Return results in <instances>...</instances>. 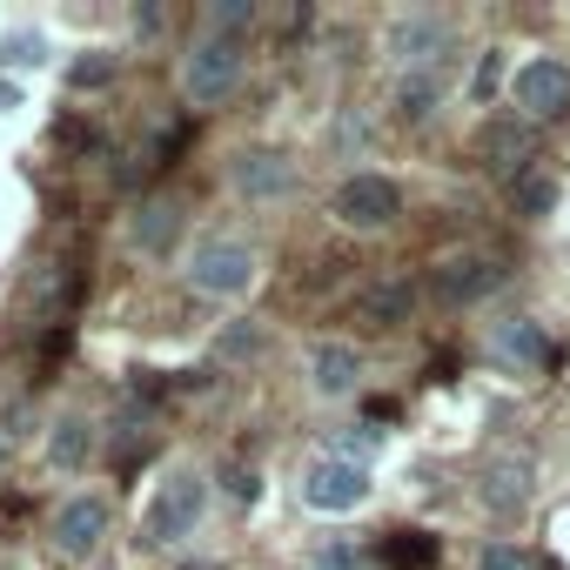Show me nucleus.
Masks as SVG:
<instances>
[{"mask_svg": "<svg viewBox=\"0 0 570 570\" xmlns=\"http://www.w3.org/2000/svg\"><path fill=\"white\" fill-rule=\"evenodd\" d=\"M208 517V476L202 470H168V483L148 497V510H141V537L155 543V550H175V543H188L195 537V523Z\"/></svg>", "mask_w": 570, "mask_h": 570, "instance_id": "1", "label": "nucleus"}, {"mask_svg": "<svg viewBox=\"0 0 570 570\" xmlns=\"http://www.w3.org/2000/svg\"><path fill=\"white\" fill-rule=\"evenodd\" d=\"M242 81V41H222V35H195L188 55H181V95L195 108H222Z\"/></svg>", "mask_w": 570, "mask_h": 570, "instance_id": "2", "label": "nucleus"}, {"mask_svg": "<svg viewBox=\"0 0 570 570\" xmlns=\"http://www.w3.org/2000/svg\"><path fill=\"white\" fill-rule=\"evenodd\" d=\"M248 282H255V248L248 242H235V235L195 242V255H188V289L195 296H248Z\"/></svg>", "mask_w": 570, "mask_h": 570, "instance_id": "3", "label": "nucleus"}, {"mask_svg": "<svg viewBox=\"0 0 570 570\" xmlns=\"http://www.w3.org/2000/svg\"><path fill=\"white\" fill-rule=\"evenodd\" d=\"M330 215H336L350 235H376V228H390V222L403 215V188H396L390 175H350V181L336 188Z\"/></svg>", "mask_w": 570, "mask_h": 570, "instance_id": "4", "label": "nucleus"}, {"mask_svg": "<svg viewBox=\"0 0 570 570\" xmlns=\"http://www.w3.org/2000/svg\"><path fill=\"white\" fill-rule=\"evenodd\" d=\"M497 289H503V262H490V255H450V262L430 268V296L443 309H470Z\"/></svg>", "mask_w": 570, "mask_h": 570, "instance_id": "5", "label": "nucleus"}, {"mask_svg": "<svg viewBox=\"0 0 570 570\" xmlns=\"http://www.w3.org/2000/svg\"><path fill=\"white\" fill-rule=\"evenodd\" d=\"M28 309H35L41 330H68V316L81 309V262H75V255H55V262L35 268V282H28Z\"/></svg>", "mask_w": 570, "mask_h": 570, "instance_id": "6", "label": "nucleus"}, {"mask_svg": "<svg viewBox=\"0 0 570 570\" xmlns=\"http://www.w3.org/2000/svg\"><path fill=\"white\" fill-rule=\"evenodd\" d=\"M228 188L242 202H289L296 195V161L282 155V148H242L228 161Z\"/></svg>", "mask_w": 570, "mask_h": 570, "instance_id": "7", "label": "nucleus"}, {"mask_svg": "<svg viewBox=\"0 0 570 570\" xmlns=\"http://www.w3.org/2000/svg\"><path fill=\"white\" fill-rule=\"evenodd\" d=\"M530 490H537V463H530L523 450L490 456V470H483V483H476V497H483V510H490L497 523H517V517L530 510Z\"/></svg>", "mask_w": 570, "mask_h": 570, "instance_id": "8", "label": "nucleus"}, {"mask_svg": "<svg viewBox=\"0 0 570 570\" xmlns=\"http://www.w3.org/2000/svg\"><path fill=\"white\" fill-rule=\"evenodd\" d=\"M363 497H370V470H363V463L323 456V463H309V476H303V503H309V510L343 517V510H356Z\"/></svg>", "mask_w": 570, "mask_h": 570, "instance_id": "9", "label": "nucleus"}, {"mask_svg": "<svg viewBox=\"0 0 570 570\" xmlns=\"http://www.w3.org/2000/svg\"><path fill=\"white\" fill-rule=\"evenodd\" d=\"M537 155V121H483V135H476V161L490 168V175H503V181H517L523 168H537L530 161Z\"/></svg>", "mask_w": 570, "mask_h": 570, "instance_id": "10", "label": "nucleus"}, {"mask_svg": "<svg viewBox=\"0 0 570 570\" xmlns=\"http://www.w3.org/2000/svg\"><path fill=\"white\" fill-rule=\"evenodd\" d=\"M108 517H115V510H108V497H88V490H81V497H68V503L55 510V550H61V557H75V563H81V557H95V550H101V537H108Z\"/></svg>", "mask_w": 570, "mask_h": 570, "instance_id": "11", "label": "nucleus"}, {"mask_svg": "<svg viewBox=\"0 0 570 570\" xmlns=\"http://www.w3.org/2000/svg\"><path fill=\"white\" fill-rule=\"evenodd\" d=\"M443 48H450V21H436V14H403V21L390 28V61H396L403 75L443 68Z\"/></svg>", "mask_w": 570, "mask_h": 570, "instance_id": "12", "label": "nucleus"}, {"mask_svg": "<svg viewBox=\"0 0 570 570\" xmlns=\"http://www.w3.org/2000/svg\"><path fill=\"white\" fill-rule=\"evenodd\" d=\"M490 356H497L510 376H543V363H550V336H543L537 316H510V323L490 330Z\"/></svg>", "mask_w": 570, "mask_h": 570, "instance_id": "13", "label": "nucleus"}, {"mask_svg": "<svg viewBox=\"0 0 570 570\" xmlns=\"http://www.w3.org/2000/svg\"><path fill=\"white\" fill-rule=\"evenodd\" d=\"M517 108H523V121H550V115H563L570 108V68L563 61H530L523 75H517Z\"/></svg>", "mask_w": 570, "mask_h": 570, "instance_id": "14", "label": "nucleus"}, {"mask_svg": "<svg viewBox=\"0 0 570 570\" xmlns=\"http://www.w3.org/2000/svg\"><path fill=\"white\" fill-rule=\"evenodd\" d=\"M410 316H416V282L410 275H383L356 296V323H370V330H403Z\"/></svg>", "mask_w": 570, "mask_h": 570, "instance_id": "15", "label": "nucleus"}, {"mask_svg": "<svg viewBox=\"0 0 570 570\" xmlns=\"http://www.w3.org/2000/svg\"><path fill=\"white\" fill-rule=\"evenodd\" d=\"M363 383V356L350 343H316L309 350V390L316 396H356Z\"/></svg>", "mask_w": 570, "mask_h": 570, "instance_id": "16", "label": "nucleus"}, {"mask_svg": "<svg viewBox=\"0 0 570 570\" xmlns=\"http://www.w3.org/2000/svg\"><path fill=\"white\" fill-rule=\"evenodd\" d=\"M128 235H135V248H141V255H161V248L181 235V202H175V195H141V208H135Z\"/></svg>", "mask_w": 570, "mask_h": 570, "instance_id": "17", "label": "nucleus"}, {"mask_svg": "<svg viewBox=\"0 0 570 570\" xmlns=\"http://www.w3.org/2000/svg\"><path fill=\"white\" fill-rule=\"evenodd\" d=\"M436 101H443V68H416V75H403L396 81V121H430L436 115Z\"/></svg>", "mask_w": 570, "mask_h": 570, "instance_id": "18", "label": "nucleus"}, {"mask_svg": "<svg viewBox=\"0 0 570 570\" xmlns=\"http://www.w3.org/2000/svg\"><path fill=\"white\" fill-rule=\"evenodd\" d=\"M95 443H101V436H95V423H88V416H61V423H55V436H48V463H55V470H88Z\"/></svg>", "mask_w": 570, "mask_h": 570, "instance_id": "19", "label": "nucleus"}, {"mask_svg": "<svg viewBox=\"0 0 570 570\" xmlns=\"http://www.w3.org/2000/svg\"><path fill=\"white\" fill-rule=\"evenodd\" d=\"M510 208H517L523 222H543V215L557 208V181H550L543 168H523V175L510 181Z\"/></svg>", "mask_w": 570, "mask_h": 570, "instance_id": "20", "label": "nucleus"}, {"mask_svg": "<svg viewBox=\"0 0 570 570\" xmlns=\"http://www.w3.org/2000/svg\"><path fill=\"white\" fill-rule=\"evenodd\" d=\"M248 28H255V0H208V8H202V35L235 41V35H248Z\"/></svg>", "mask_w": 570, "mask_h": 570, "instance_id": "21", "label": "nucleus"}, {"mask_svg": "<svg viewBox=\"0 0 570 570\" xmlns=\"http://www.w3.org/2000/svg\"><path fill=\"white\" fill-rule=\"evenodd\" d=\"M215 356H222V363H255V356H262V323H255V316L228 323V330L215 336Z\"/></svg>", "mask_w": 570, "mask_h": 570, "instance_id": "22", "label": "nucleus"}, {"mask_svg": "<svg viewBox=\"0 0 570 570\" xmlns=\"http://www.w3.org/2000/svg\"><path fill=\"white\" fill-rule=\"evenodd\" d=\"M21 436H28V396H14L8 410H0V470L14 463V450H21Z\"/></svg>", "mask_w": 570, "mask_h": 570, "instance_id": "23", "label": "nucleus"}, {"mask_svg": "<svg viewBox=\"0 0 570 570\" xmlns=\"http://www.w3.org/2000/svg\"><path fill=\"white\" fill-rule=\"evenodd\" d=\"M41 61H48L41 35H8V41H0V68H41Z\"/></svg>", "mask_w": 570, "mask_h": 570, "instance_id": "24", "label": "nucleus"}, {"mask_svg": "<svg viewBox=\"0 0 570 570\" xmlns=\"http://www.w3.org/2000/svg\"><path fill=\"white\" fill-rule=\"evenodd\" d=\"M436 557V537H423V530H403L396 543H390V563H403V570H416V563H430Z\"/></svg>", "mask_w": 570, "mask_h": 570, "instance_id": "25", "label": "nucleus"}, {"mask_svg": "<svg viewBox=\"0 0 570 570\" xmlns=\"http://www.w3.org/2000/svg\"><path fill=\"white\" fill-rule=\"evenodd\" d=\"M476 570H537L517 543H483V557H476Z\"/></svg>", "mask_w": 570, "mask_h": 570, "instance_id": "26", "label": "nucleus"}, {"mask_svg": "<svg viewBox=\"0 0 570 570\" xmlns=\"http://www.w3.org/2000/svg\"><path fill=\"white\" fill-rule=\"evenodd\" d=\"M470 88H476V101H490V95L503 88V48H490V55L476 61V81H470Z\"/></svg>", "mask_w": 570, "mask_h": 570, "instance_id": "27", "label": "nucleus"}, {"mask_svg": "<svg viewBox=\"0 0 570 570\" xmlns=\"http://www.w3.org/2000/svg\"><path fill=\"white\" fill-rule=\"evenodd\" d=\"M108 75H115V61H108V55H88V61H75V75H68V81H75V88H101Z\"/></svg>", "mask_w": 570, "mask_h": 570, "instance_id": "28", "label": "nucleus"}, {"mask_svg": "<svg viewBox=\"0 0 570 570\" xmlns=\"http://www.w3.org/2000/svg\"><path fill=\"white\" fill-rule=\"evenodd\" d=\"M370 450H376V430H343V436H336V456H343V463H363Z\"/></svg>", "mask_w": 570, "mask_h": 570, "instance_id": "29", "label": "nucleus"}, {"mask_svg": "<svg viewBox=\"0 0 570 570\" xmlns=\"http://www.w3.org/2000/svg\"><path fill=\"white\" fill-rule=\"evenodd\" d=\"M336 141H343V148H363V141H370L363 115H343V121H336Z\"/></svg>", "mask_w": 570, "mask_h": 570, "instance_id": "30", "label": "nucleus"}, {"mask_svg": "<svg viewBox=\"0 0 570 570\" xmlns=\"http://www.w3.org/2000/svg\"><path fill=\"white\" fill-rule=\"evenodd\" d=\"M135 35L155 41V35H161V8H135Z\"/></svg>", "mask_w": 570, "mask_h": 570, "instance_id": "31", "label": "nucleus"}, {"mask_svg": "<svg viewBox=\"0 0 570 570\" xmlns=\"http://www.w3.org/2000/svg\"><path fill=\"white\" fill-rule=\"evenodd\" d=\"M228 490H235L242 503H255V490H262V483H255V470H235V476H228Z\"/></svg>", "mask_w": 570, "mask_h": 570, "instance_id": "32", "label": "nucleus"}]
</instances>
